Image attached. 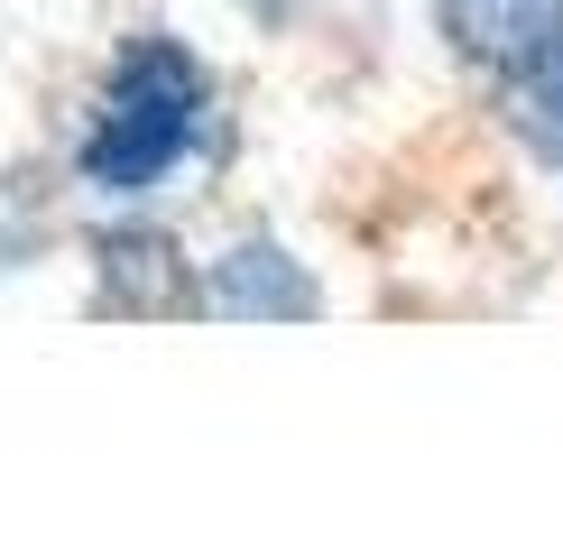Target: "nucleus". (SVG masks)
Returning <instances> with one entry per match:
<instances>
[{"mask_svg":"<svg viewBox=\"0 0 563 554\" xmlns=\"http://www.w3.org/2000/svg\"><path fill=\"white\" fill-rule=\"evenodd\" d=\"M443 37L472 65H499V84H508L563 46V0H443Z\"/></svg>","mask_w":563,"mask_h":554,"instance_id":"7ed1b4c3","label":"nucleus"},{"mask_svg":"<svg viewBox=\"0 0 563 554\" xmlns=\"http://www.w3.org/2000/svg\"><path fill=\"white\" fill-rule=\"evenodd\" d=\"M508 111H518V130L536 138V157L563 176V46L536 56L527 75H508Z\"/></svg>","mask_w":563,"mask_h":554,"instance_id":"39448f33","label":"nucleus"},{"mask_svg":"<svg viewBox=\"0 0 563 554\" xmlns=\"http://www.w3.org/2000/svg\"><path fill=\"white\" fill-rule=\"evenodd\" d=\"M203 121H213V75H203L195 56H185L176 37H139L121 65H111V84H102V111H92V130H84V148H75V167L92 195H157L185 157H195V138Z\"/></svg>","mask_w":563,"mask_h":554,"instance_id":"f257e3e1","label":"nucleus"},{"mask_svg":"<svg viewBox=\"0 0 563 554\" xmlns=\"http://www.w3.org/2000/svg\"><path fill=\"white\" fill-rule=\"evenodd\" d=\"M102 277H111V296H130L139 314H157V306H185V277H176V250L167 241H148V231H139V241H102Z\"/></svg>","mask_w":563,"mask_h":554,"instance_id":"20e7f679","label":"nucleus"},{"mask_svg":"<svg viewBox=\"0 0 563 554\" xmlns=\"http://www.w3.org/2000/svg\"><path fill=\"white\" fill-rule=\"evenodd\" d=\"M195 306L203 314H241V323H277V314H323V296H314V277H305L287 250H268V241H241V250H222L213 268L195 277Z\"/></svg>","mask_w":563,"mask_h":554,"instance_id":"f03ea898","label":"nucleus"}]
</instances>
